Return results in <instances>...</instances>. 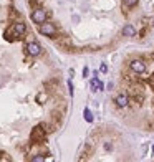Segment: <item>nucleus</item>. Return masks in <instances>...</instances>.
I'll list each match as a JSON object with an SVG mask.
<instances>
[{"mask_svg":"<svg viewBox=\"0 0 154 162\" xmlns=\"http://www.w3.org/2000/svg\"><path fill=\"white\" fill-rule=\"evenodd\" d=\"M40 33L41 35H46V36H53L57 33V27L53 23H48V22H43L40 25Z\"/></svg>","mask_w":154,"mask_h":162,"instance_id":"obj_1","label":"nucleus"},{"mask_svg":"<svg viewBox=\"0 0 154 162\" xmlns=\"http://www.w3.org/2000/svg\"><path fill=\"white\" fill-rule=\"evenodd\" d=\"M129 68L134 71V73H138V75H143L146 73V63L143 60H133L129 63Z\"/></svg>","mask_w":154,"mask_h":162,"instance_id":"obj_2","label":"nucleus"},{"mask_svg":"<svg viewBox=\"0 0 154 162\" xmlns=\"http://www.w3.org/2000/svg\"><path fill=\"white\" fill-rule=\"evenodd\" d=\"M32 20L35 22V23H38V25H41L43 22H46V12L41 10V8L33 10V13H32Z\"/></svg>","mask_w":154,"mask_h":162,"instance_id":"obj_3","label":"nucleus"},{"mask_svg":"<svg viewBox=\"0 0 154 162\" xmlns=\"http://www.w3.org/2000/svg\"><path fill=\"white\" fill-rule=\"evenodd\" d=\"M27 53H28L30 56H38L41 53L40 43H36V41H30V43L27 45Z\"/></svg>","mask_w":154,"mask_h":162,"instance_id":"obj_4","label":"nucleus"},{"mask_svg":"<svg viewBox=\"0 0 154 162\" xmlns=\"http://www.w3.org/2000/svg\"><path fill=\"white\" fill-rule=\"evenodd\" d=\"M12 31H13L15 36H22L27 31V25L23 22H17V23H13V27H12Z\"/></svg>","mask_w":154,"mask_h":162,"instance_id":"obj_5","label":"nucleus"},{"mask_svg":"<svg viewBox=\"0 0 154 162\" xmlns=\"http://www.w3.org/2000/svg\"><path fill=\"white\" fill-rule=\"evenodd\" d=\"M114 103H116V106L118 108H126L128 106V103H129V99H128L126 94H118L116 99H114Z\"/></svg>","mask_w":154,"mask_h":162,"instance_id":"obj_6","label":"nucleus"},{"mask_svg":"<svg viewBox=\"0 0 154 162\" xmlns=\"http://www.w3.org/2000/svg\"><path fill=\"white\" fill-rule=\"evenodd\" d=\"M43 136H45V131H43L40 126L35 127V129H33V132H32V139H33V141H41V139H43Z\"/></svg>","mask_w":154,"mask_h":162,"instance_id":"obj_7","label":"nucleus"},{"mask_svg":"<svg viewBox=\"0 0 154 162\" xmlns=\"http://www.w3.org/2000/svg\"><path fill=\"white\" fill-rule=\"evenodd\" d=\"M134 33H136V30L133 25H126L123 28V36H134Z\"/></svg>","mask_w":154,"mask_h":162,"instance_id":"obj_8","label":"nucleus"},{"mask_svg":"<svg viewBox=\"0 0 154 162\" xmlns=\"http://www.w3.org/2000/svg\"><path fill=\"white\" fill-rule=\"evenodd\" d=\"M91 88H93V91H98V89H103V83L98 78H93L91 80Z\"/></svg>","mask_w":154,"mask_h":162,"instance_id":"obj_9","label":"nucleus"},{"mask_svg":"<svg viewBox=\"0 0 154 162\" xmlns=\"http://www.w3.org/2000/svg\"><path fill=\"white\" fill-rule=\"evenodd\" d=\"M123 5L126 7V8H131V7L138 5V0H123Z\"/></svg>","mask_w":154,"mask_h":162,"instance_id":"obj_10","label":"nucleus"},{"mask_svg":"<svg viewBox=\"0 0 154 162\" xmlns=\"http://www.w3.org/2000/svg\"><path fill=\"white\" fill-rule=\"evenodd\" d=\"M83 116H85V121H86V122H93V112L90 111V109H85Z\"/></svg>","mask_w":154,"mask_h":162,"instance_id":"obj_11","label":"nucleus"},{"mask_svg":"<svg viewBox=\"0 0 154 162\" xmlns=\"http://www.w3.org/2000/svg\"><path fill=\"white\" fill-rule=\"evenodd\" d=\"M32 161L33 162H41V161H45V156H35V157H32Z\"/></svg>","mask_w":154,"mask_h":162,"instance_id":"obj_12","label":"nucleus"},{"mask_svg":"<svg viewBox=\"0 0 154 162\" xmlns=\"http://www.w3.org/2000/svg\"><path fill=\"white\" fill-rule=\"evenodd\" d=\"M88 73H90V70H88V68H85V70H83V76H88Z\"/></svg>","mask_w":154,"mask_h":162,"instance_id":"obj_13","label":"nucleus"},{"mask_svg":"<svg viewBox=\"0 0 154 162\" xmlns=\"http://www.w3.org/2000/svg\"><path fill=\"white\" fill-rule=\"evenodd\" d=\"M153 152H154V147H153Z\"/></svg>","mask_w":154,"mask_h":162,"instance_id":"obj_14","label":"nucleus"},{"mask_svg":"<svg viewBox=\"0 0 154 162\" xmlns=\"http://www.w3.org/2000/svg\"><path fill=\"white\" fill-rule=\"evenodd\" d=\"M153 25H154V20H153Z\"/></svg>","mask_w":154,"mask_h":162,"instance_id":"obj_15","label":"nucleus"}]
</instances>
